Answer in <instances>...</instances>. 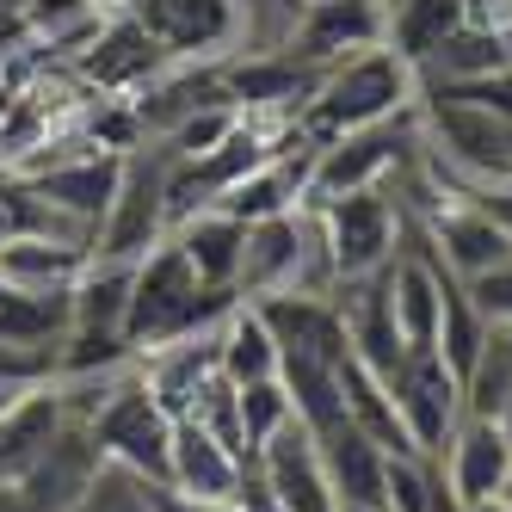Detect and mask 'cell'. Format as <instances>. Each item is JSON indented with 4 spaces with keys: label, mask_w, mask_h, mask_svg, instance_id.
Returning <instances> with one entry per match:
<instances>
[{
    "label": "cell",
    "mask_w": 512,
    "mask_h": 512,
    "mask_svg": "<svg viewBox=\"0 0 512 512\" xmlns=\"http://www.w3.org/2000/svg\"><path fill=\"white\" fill-rule=\"evenodd\" d=\"M414 99H420L414 62L395 44H383V50H364V56H346V62L327 68L290 130H297L303 149H321V142H334L346 130H364V124H383L395 112H408Z\"/></svg>",
    "instance_id": "6da1fadb"
},
{
    "label": "cell",
    "mask_w": 512,
    "mask_h": 512,
    "mask_svg": "<svg viewBox=\"0 0 512 512\" xmlns=\"http://www.w3.org/2000/svg\"><path fill=\"white\" fill-rule=\"evenodd\" d=\"M241 297L235 290H204L192 260L179 253V241L167 235L161 247H149L130 272V321L124 334L136 352H155L167 340H186V334H204V327H216Z\"/></svg>",
    "instance_id": "7a4b0ae2"
},
{
    "label": "cell",
    "mask_w": 512,
    "mask_h": 512,
    "mask_svg": "<svg viewBox=\"0 0 512 512\" xmlns=\"http://www.w3.org/2000/svg\"><path fill=\"white\" fill-rule=\"evenodd\" d=\"M420 149H426V130H420V99H414L408 112H395L383 124L346 130L334 142H321V149H309L303 204H327V198H346V192H364V186H389Z\"/></svg>",
    "instance_id": "3957f363"
},
{
    "label": "cell",
    "mask_w": 512,
    "mask_h": 512,
    "mask_svg": "<svg viewBox=\"0 0 512 512\" xmlns=\"http://www.w3.org/2000/svg\"><path fill=\"white\" fill-rule=\"evenodd\" d=\"M173 235V155L167 142H142V149L124 155V179L118 198L105 210V223L93 235L99 260H124L136 266L149 247H161Z\"/></svg>",
    "instance_id": "277c9868"
},
{
    "label": "cell",
    "mask_w": 512,
    "mask_h": 512,
    "mask_svg": "<svg viewBox=\"0 0 512 512\" xmlns=\"http://www.w3.org/2000/svg\"><path fill=\"white\" fill-rule=\"evenodd\" d=\"M173 414L161 408V401L149 395V383H142V371H130L112 395H105V408L87 420L99 457L136 475V482H167V457H173Z\"/></svg>",
    "instance_id": "5b68a950"
},
{
    "label": "cell",
    "mask_w": 512,
    "mask_h": 512,
    "mask_svg": "<svg viewBox=\"0 0 512 512\" xmlns=\"http://www.w3.org/2000/svg\"><path fill=\"white\" fill-rule=\"evenodd\" d=\"M321 216V235H327V253H334V272L340 284L346 278H371L395 260L401 247V204L383 192V186H364V192H346V198H327V204H309Z\"/></svg>",
    "instance_id": "8992f818"
},
{
    "label": "cell",
    "mask_w": 512,
    "mask_h": 512,
    "mask_svg": "<svg viewBox=\"0 0 512 512\" xmlns=\"http://www.w3.org/2000/svg\"><path fill=\"white\" fill-rule=\"evenodd\" d=\"M68 68H75V81H81L87 93H99V99H136V93L167 68V50L112 0V7H105V19L93 25V38L68 56Z\"/></svg>",
    "instance_id": "52a82bcc"
},
{
    "label": "cell",
    "mask_w": 512,
    "mask_h": 512,
    "mask_svg": "<svg viewBox=\"0 0 512 512\" xmlns=\"http://www.w3.org/2000/svg\"><path fill=\"white\" fill-rule=\"evenodd\" d=\"M167 62H223L241 50V0H118Z\"/></svg>",
    "instance_id": "ba28073f"
},
{
    "label": "cell",
    "mask_w": 512,
    "mask_h": 512,
    "mask_svg": "<svg viewBox=\"0 0 512 512\" xmlns=\"http://www.w3.org/2000/svg\"><path fill=\"white\" fill-rule=\"evenodd\" d=\"M383 44H389V0H303L284 50L315 75H327L334 62L383 50Z\"/></svg>",
    "instance_id": "9c48e42d"
},
{
    "label": "cell",
    "mask_w": 512,
    "mask_h": 512,
    "mask_svg": "<svg viewBox=\"0 0 512 512\" xmlns=\"http://www.w3.org/2000/svg\"><path fill=\"white\" fill-rule=\"evenodd\" d=\"M389 395H395V408H401V426H408L414 451L420 457L445 451V438L463 420V377L451 371V364L438 358V352H408V358L395 364V377H389Z\"/></svg>",
    "instance_id": "30bf717a"
},
{
    "label": "cell",
    "mask_w": 512,
    "mask_h": 512,
    "mask_svg": "<svg viewBox=\"0 0 512 512\" xmlns=\"http://www.w3.org/2000/svg\"><path fill=\"white\" fill-rule=\"evenodd\" d=\"M253 475H260V488H266L284 512H340L334 482H327V463H321V438H315L303 420H290L272 445H260Z\"/></svg>",
    "instance_id": "8fae6325"
},
{
    "label": "cell",
    "mask_w": 512,
    "mask_h": 512,
    "mask_svg": "<svg viewBox=\"0 0 512 512\" xmlns=\"http://www.w3.org/2000/svg\"><path fill=\"white\" fill-rule=\"evenodd\" d=\"M309 235H315V210H284V216H266V223H247V247H241V303H260V297H278V290H297L303 278V253H309Z\"/></svg>",
    "instance_id": "7c38bea8"
},
{
    "label": "cell",
    "mask_w": 512,
    "mask_h": 512,
    "mask_svg": "<svg viewBox=\"0 0 512 512\" xmlns=\"http://www.w3.org/2000/svg\"><path fill=\"white\" fill-rule=\"evenodd\" d=\"M99 469H105V457H99V445H93V432L68 420L50 445L38 451V463H31L19 482H13L19 512H68V506L93 488Z\"/></svg>",
    "instance_id": "4fadbf2b"
},
{
    "label": "cell",
    "mask_w": 512,
    "mask_h": 512,
    "mask_svg": "<svg viewBox=\"0 0 512 512\" xmlns=\"http://www.w3.org/2000/svg\"><path fill=\"white\" fill-rule=\"evenodd\" d=\"M136 371H142L149 395L161 401L173 420H192L198 401L223 383V371H216V327L186 334V340H167V346H155V352H136Z\"/></svg>",
    "instance_id": "5bb4252c"
},
{
    "label": "cell",
    "mask_w": 512,
    "mask_h": 512,
    "mask_svg": "<svg viewBox=\"0 0 512 512\" xmlns=\"http://www.w3.org/2000/svg\"><path fill=\"white\" fill-rule=\"evenodd\" d=\"M432 463L445 469V482H451L469 506L512 488V445H506L500 420H482V414H463L457 432L445 438V451H438Z\"/></svg>",
    "instance_id": "9a60e30c"
},
{
    "label": "cell",
    "mask_w": 512,
    "mask_h": 512,
    "mask_svg": "<svg viewBox=\"0 0 512 512\" xmlns=\"http://www.w3.org/2000/svg\"><path fill=\"white\" fill-rule=\"evenodd\" d=\"M247 457H235L216 432H204L198 420L173 426V457H167V488L192 494V500H241L247 488Z\"/></svg>",
    "instance_id": "2e32d148"
},
{
    "label": "cell",
    "mask_w": 512,
    "mask_h": 512,
    "mask_svg": "<svg viewBox=\"0 0 512 512\" xmlns=\"http://www.w3.org/2000/svg\"><path fill=\"white\" fill-rule=\"evenodd\" d=\"M321 438V463H327V482H334L340 506H389V451L377 438H364L352 420H340L334 432H315Z\"/></svg>",
    "instance_id": "e0dca14e"
},
{
    "label": "cell",
    "mask_w": 512,
    "mask_h": 512,
    "mask_svg": "<svg viewBox=\"0 0 512 512\" xmlns=\"http://www.w3.org/2000/svg\"><path fill=\"white\" fill-rule=\"evenodd\" d=\"M173 241L192 260V272H198L204 290H235L241 247H247V223H241V216L204 204V210H192V216H179V223H173ZM235 297H241V290H235Z\"/></svg>",
    "instance_id": "ac0fdd59"
},
{
    "label": "cell",
    "mask_w": 512,
    "mask_h": 512,
    "mask_svg": "<svg viewBox=\"0 0 512 512\" xmlns=\"http://www.w3.org/2000/svg\"><path fill=\"white\" fill-rule=\"evenodd\" d=\"M93 247L87 241H62V235H25L0 247V278L13 290H31V297H68L75 278L87 272Z\"/></svg>",
    "instance_id": "d6986e66"
},
{
    "label": "cell",
    "mask_w": 512,
    "mask_h": 512,
    "mask_svg": "<svg viewBox=\"0 0 512 512\" xmlns=\"http://www.w3.org/2000/svg\"><path fill=\"white\" fill-rule=\"evenodd\" d=\"M278 364H284V352H278L266 315L253 309V303H235L223 321H216V371H223L235 389L278 377Z\"/></svg>",
    "instance_id": "ffe728a7"
},
{
    "label": "cell",
    "mask_w": 512,
    "mask_h": 512,
    "mask_svg": "<svg viewBox=\"0 0 512 512\" xmlns=\"http://www.w3.org/2000/svg\"><path fill=\"white\" fill-rule=\"evenodd\" d=\"M340 395H346V420L364 438H377L389 457H414V438H408V426H401V408H395V395H389V377H377L371 364L346 358L340 364Z\"/></svg>",
    "instance_id": "44dd1931"
},
{
    "label": "cell",
    "mask_w": 512,
    "mask_h": 512,
    "mask_svg": "<svg viewBox=\"0 0 512 512\" xmlns=\"http://www.w3.org/2000/svg\"><path fill=\"white\" fill-rule=\"evenodd\" d=\"M506 395H512V327H494L488 321V340L475 346L469 371H463V414L500 420Z\"/></svg>",
    "instance_id": "7402d4cb"
},
{
    "label": "cell",
    "mask_w": 512,
    "mask_h": 512,
    "mask_svg": "<svg viewBox=\"0 0 512 512\" xmlns=\"http://www.w3.org/2000/svg\"><path fill=\"white\" fill-rule=\"evenodd\" d=\"M241 395V438H247V463L260 457V445H272V438L297 420V401H290L284 377H266V383H247L235 389Z\"/></svg>",
    "instance_id": "603a6c76"
},
{
    "label": "cell",
    "mask_w": 512,
    "mask_h": 512,
    "mask_svg": "<svg viewBox=\"0 0 512 512\" xmlns=\"http://www.w3.org/2000/svg\"><path fill=\"white\" fill-rule=\"evenodd\" d=\"M482 340H488V315L469 303V290H463V284H451V290H445V315H438V346H432V352L463 377Z\"/></svg>",
    "instance_id": "cb8c5ba5"
},
{
    "label": "cell",
    "mask_w": 512,
    "mask_h": 512,
    "mask_svg": "<svg viewBox=\"0 0 512 512\" xmlns=\"http://www.w3.org/2000/svg\"><path fill=\"white\" fill-rule=\"evenodd\" d=\"M68 512H149V488H142L136 475H124V469L105 463V469L93 475V488L68 506Z\"/></svg>",
    "instance_id": "d4e9b609"
},
{
    "label": "cell",
    "mask_w": 512,
    "mask_h": 512,
    "mask_svg": "<svg viewBox=\"0 0 512 512\" xmlns=\"http://www.w3.org/2000/svg\"><path fill=\"white\" fill-rule=\"evenodd\" d=\"M463 290H469V303L482 309L494 327H512V260L494 266V272H482V278H469Z\"/></svg>",
    "instance_id": "484cf974"
},
{
    "label": "cell",
    "mask_w": 512,
    "mask_h": 512,
    "mask_svg": "<svg viewBox=\"0 0 512 512\" xmlns=\"http://www.w3.org/2000/svg\"><path fill=\"white\" fill-rule=\"evenodd\" d=\"M142 488H149V512H241L235 500H192L167 482H142Z\"/></svg>",
    "instance_id": "4316f807"
},
{
    "label": "cell",
    "mask_w": 512,
    "mask_h": 512,
    "mask_svg": "<svg viewBox=\"0 0 512 512\" xmlns=\"http://www.w3.org/2000/svg\"><path fill=\"white\" fill-rule=\"evenodd\" d=\"M463 192H469V198L482 204V210L494 216V223L512 235V179H488V186H463Z\"/></svg>",
    "instance_id": "83f0119b"
},
{
    "label": "cell",
    "mask_w": 512,
    "mask_h": 512,
    "mask_svg": "<svg viewBox=\"0 0 512 512\" xmlns=\"http://www.w3.org/2000/svg\"><path fill=\"white\" fill-rule=\"evenodd\" d=\"M420 512H469V500L445 482V469H438V463H432V488H426V506Z\"/></svg>",
    "instance_id": "f1b7e54d"
},
{
    "label": "cell",
    "mask_w": 512,
    "mask_h": 512,
    "mask_svg": "<svg viewBox=\"0 0 512 512\" xmlns=\"http://www.w3.org/2000/svg\"><path fill=\"white\" fill-rule=\"evenodd\" d=\"M235 506H241V512H284V506L260 488V475H253V469H247V488H241V500H235Z\"/></svg>",
    "instance_id": "f546056e"
},
{
    "label": "cell",
    "mask_w": 512,
    "mask_h": 512,
    "mask_svg": "<svg viewBox=\"0 0 512 512\" xmlns=\"http://www.w3.org/2000/svg\"><path fill=\"white\" fill-rule=\"evenodd\" d=\"M25 395H38V389H19V383H7V377H0V420H7L13 408H19V401Z\"/></svg>",
    "instance_id": "4dcf8cb0"
},
{
    "label": "cell",
    "mask_w": 512,
    "mask_h": 512,
    "mask_svg": "<svg viewBox=\"0 0 512 512\" xmlns=\"http://www.w3.org/2000/svg\"><path fill=\"white\" fill-rule=\"evenodd\" d=\"M469 512H512V488H506V494H488V500H475Z\"/></svg>",
    "instance_id": "1f68e13d"
},
{
    "label": "cell",
    "mask_w": 512,
    "mask_h": 512,
    "mask_svg": "<svg viewBox=\"0 0 512 512\" xmlns=\"http://www.w3.org/2000/svg\"><path fill=\"white\" fill-rule=\"evenodd\" d=\"M500 432H506V445H512V395H506V408H500Z\"/></svg>",
    "instance_id": "d6a6232c"
},
{
    "label": "cell",
    "mask_w": 512,
    "mask_h": 512,
    "mask_svg": "<svg viewBox=\"0 0 512 512\" xmlns=\"http://www.w3.org/2000/svg\"><path fill=\"white\" fill-rule=\"evenodd\" d=\"M506 179H512V118H506Z\"/></svg>",
    "instance_id": "836d02e7"
},
{
    "label": "cell",
    "mask_w": 512,
    "mask_h": 512,
    "mask_svg": "<svg viewBox=\"0 0 512 512\" xmlns=\"http://www.w3.org/2000/svg\"><path fill=\"white\" fill-rule=\"evenodd\" d=\"M340 512H389V506H340Z\"/></svg>",
    "instance_id": "e575fe53"
}]
</instances>
